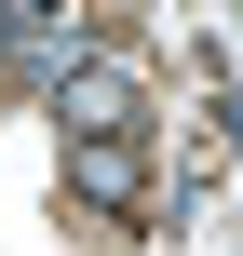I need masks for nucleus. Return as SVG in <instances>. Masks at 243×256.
I'll return each instance as SVG.
<instances>
[{"label": "nucleus", "instance_id": "obj_1", "mask_svg": "<svg viewBox=\"0 0 243 256\" xmlns=\"http://www.w3.org/2000/svg\"><path fill=\"white\" fill-rule=\"evenodd\" d=\"M122 108H135V94H122V81H108V68H95V81H68V122H81V135H108V122H122Z\"/></svg>", "mask_w": 243, "mask_h": 256}, {"label": "nucleus", "instance_id": "obj_2", "mask_svg": "<svg viewBox=\"0 0 243 256\" xmlns=\"http://www.w3.org/2000/svg\"><path fill=\"white\" fill-rule=\"evenodd\" d=\"M81 189L95 202H135V148H81Z\"/></svg>", "mask_w": 243, "mask_h": 256}]
</instances>
